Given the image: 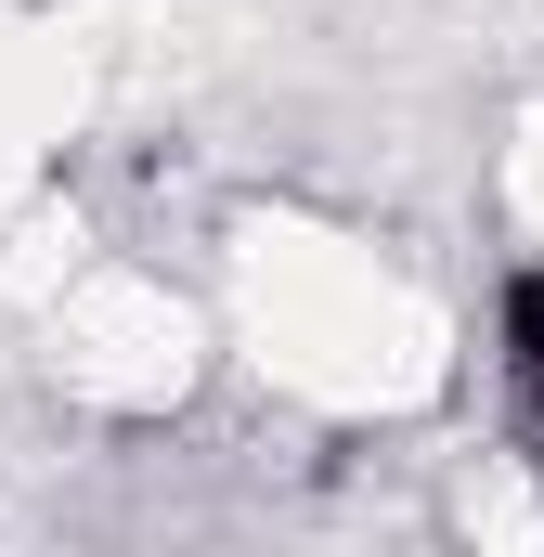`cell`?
Segmentation results:
<instances>
[{
  "label": "cell",
  "instance_id": "1",
  "mask_svg": "<svg viewBox=\"0 0 544 557\" xmlns=\"http://www.w3.org/2000/svg\"><path fill=\"white\" fill-rule=\"evenodd\" d=\"M519 416H532V467H544V363H519Z\"/></svg>",
  "mask_w": 544,
  "mask_h": 557
}]
</instances>
